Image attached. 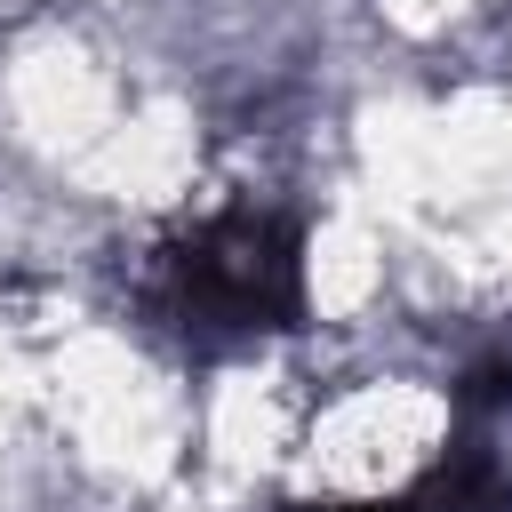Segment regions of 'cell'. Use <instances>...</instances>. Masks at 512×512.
Wrapping results in <instances>:
<instances>
[{
  "label": "cell",
  "instance_id": "cell-1",
  "mask_svg": "<svg viewBox=\"0 0 512 512\" xmlns=\"http://www.w3.org/2000/svg\"><path fill=\"white\" fill-rule=\"evenodd\" d=\"M152 312L192 352H248V344L296 336L312 312L304 224L264 200H232V208L200 216L184 240L160 248Z\"/></svg>",
  "mask_w": 512,
  "mask_h": 512
},
{
  "label": "cell",
  "instance_id": "cell-2",
  "mask_svg": "<svg viewBox=\"0 0 512 512\" xmlns=\"http://www.w3.org/2000/svg\"><path fill=\"white\" fill-rule=\"evenodd\" d=\"M512 408V360H480L464 384H456V416L464 424H488V416H504Z\"/></svg>",
  "mask_w": 512,
  "mask_h": 512
},
{
  "label": "cell",
  "instance_id": "cell-3",
  "mask_svg": "<svg viewBox=\"0 0 512 512\" xmlns=\"http://www.w3.org/2000/svg\"><path fill=\"white\" fill-rule=\"evenodd\" d=\"M288 512H416V496H360V504H288Z\"/></svg>",
  "mask_w": 512,
  "mask_h": 512
}]
</instances>
